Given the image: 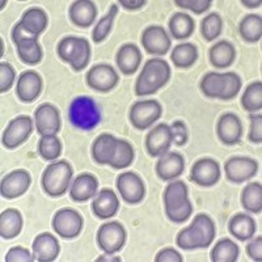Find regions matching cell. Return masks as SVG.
<instances>
[{
  "label": "cell",
  "instance_id": "5bb4252c",
  "mask_svg": "<svg viewBox=\"0 0 262 262\" xmlns=\"http://www.w3.org/2000/svg\"><path fill=\"white\" fill-rule=\"evenodd\" d=\"M86 84L97 92H109L118 84V74L109 64H97L86 74Z\"/></svg>",
  "mask_w": 262,
  "mask_h": 262
},
{
  "label": "cell",
  "instance_id": "7bdbcfd3",
  "mask_svg": "<svg viewBox=\"0 0 262 262\" xmlns=\"http://www.w3.org/2000/svg\"><path fill=\"white\" fill-rule=\"evenodd\" d=\"M222 29H223V20L217 13H211L206 16L201 24V33L206 41H214L215 38L221 36Z\"/></svg>",
  "mask_w": 262,
  "mask_h": 262
},
{
  "label": "cell",
  "instance_id": "ba28073f",
  "mask_svg": "<svg viewBox=\"0 0 262 262\" xmlns=\"http://www.w3.org/2000/svg\"><path fill=\"white\" fill-rule=\"evenodd\" d=\"M126 242V231L122 224L117 222L105 223L97 232L98 248L105 253L113 254L122 249Z\"/></svg>",
  "mask_w": 262,
  "mask_h": 262
},
{
  "label": "cell",
  "instance_id": "9c48e42d",
  "mask_svg": "<svg viewBox=\"0 0 262 262\" xmlns=\"http://www.w3.org/2000/svg\"><path fill=\"white\" fill-rule=\"evenodd\" d=\"M33 131V121L28 116L16 117L3 131L2 143L6 148L13 149L21 146L30 137Z\"/></svg>",
  "mask_w": 262,
  "mask_h": 262
},
{
  "label": "cell",
  "instance_id": "816d5d0a",
  "mask_svg": "<svg viewBox=\"0 0 262 262\" xmlns=\"http://www.w3.org/2000/svg\"><path fill=\"white\" fill-rule=\"evenodd\" d=\"M156 262H182L181 254L172 248H165L160 250L155 257Z\"/></svg>",
  "mask_w": 262,
  "mask_h": 262
},
{
  "label": "cell",
  "instance_id": "8992f818",
  "mask_svg": "<svg viewBox=\"0 0 262 262\" xmlns=\"http://www.w3.org/2000/svg\"><path fill=\"white\" fill-rule=\"evenodd\" d=\"M72 179V168L67 161H55L48 165L42 174V189L48 195L62 196L66 194Z\"/></svg>",
  "mask_w": 262,
  "mask_h": 262
},
{
  "label": "cell",
  "instance_id": "836d02e7",
  "mask_svg": "<svg viewBox=\"0 0 262 262\" xmlns=\"http://www.w3.org/2000/svg\"><path fill=\"white\" fill-rule=\"evenodd\" d=\"M17 49L18 58L21 62L27 64H37L42 59V50L38 45L37 38H27L23 41H18L15 43Z\"/></svg>",
  "mask_w": 262,
  "mask_h": 262
},
{
  "label": "cell",
  "instance_id": "7c38bea8",
  "mask_svg": "<svg viewBox=\"0 0 262 262\" xmlns=\"http://www.w3.org/2000/svg\"><path fill=\"white\" fill-rule=\"evenodd\" d=\"M117 189L126 203L137 205L142 202L146 194L144 184L137 173H121L117 179Z\"/></svg>",
  "mask_w": 262,
  "mask_h": 262
},
{
  "label": "cell",
  "instance_id": "d4e9b609",
  "mask_svg": "<svg viewBox=\"0 0 262 262\" xmlns=\"http://www.w3.org/2000/svg\"><path fill=\"white\" fill-rule=\"evenodd\" d=\"M119 209L118 196L111 189H102L92 202L93 214L100 219H109L114 216Z\"/></svg>",
  "mask_w": 262,
  "mask_h": 262
},
{
  "label": "cell",
  "instance_id": "60d3db41",
  "mask_svg": "<svg viewBox=\"0 0 262 262\" xmlns=\"http://www.w3.org/2000/svg\"><path fill=\"white\" fill-rule=\"evenodd\" d=\"M223 88V74L207 72L201 80V91L206 97L219 98Z\"/></svg>",
  "mask_w": 262,
  "mask_h": 262
},
{
  "label": "cell",
  "instance_id": "2e32d148",
  "mask_svg": "<svg viewBox=\"0 0 262 262\" xmlns=\"http://www.w3.org/2000/svg\"><path fill=\"white\" fill-rule=\"evenodd\" d=\"M34 123H36L37 133L42 137L57 135L60 128L59 112L51 104L39 105L34 113Z\"/></svg>",
  "mask_w": 262,
  "mask_h": 262
},
{
  "label": "cell",
  "instance_id": "681fc988",
  "mask_svg": "<svg viewBox=\"0 0 262 262\" xmlns=\"http://www.w3.org/2000/svg\"><path fill=\"white\" fill-rule=\"evenodd\" d=\"M34 261V257L30 254L28 249L23 247L11 248L8 253L6 254V262H32Z\"/></svg>",
  "mask_w": 262,
  "mask_h": 262
},
{
  "label": "cell",
  "instance_id": "83f0119b",
  "mask_svg": "<svg viewBox=\"0 0 262 262\" xmlns=\"http://www.w3.org/2000/svg\"><path fill=\"white\" fill-rule=\"evenodd\" d=\"M228 229L231 235L235 236L240 242H247L256 233V222L250 215L236 214L229 221Z\"/></svg>",
  "mask_w": 262,
  "mask_h": 262
},
{
  "label": "cell",
  "instance_id": "cb8c5ba5",
  "mask_svg": "<svg viewBox=\"0 0 262 262\" xmlns=\"http://www.w3.org/2000/svg\"><path fill=\"white\" fill-rule=\"evenodd\" d=\"M69 16L72 24L76 27L90 28L97 16V8L95 3L90 0H78L70 7Z\"/></svg>",
  "mask_w": 262,
  "mask_h": 262
},
{
  "label": "cell",
  "instance_id": "6da1fadb",
  "mask_svg": "<svg viewBox=\"0 0 262 262\" xmlns=\"http://www.w3.org/2000/svg\"><path fill=\"white\" fill-rule=\"evenodd\" d=\"M215 232V224L211 217L206 214H198L194 217L191 226L182 229L177 235L176 243L185 250L207 248L214 242Z\"/></svg>",
  "mask_w": 262,
  "mask_h": 262
},
{
  "label": "cell",
  "instance_id": "8fae6325",
  "mask_svg": "<svg viewBox=\"0 0 262 262\" xmlns=\"http://www.w3.org/2000/svg\"><path fill=\"white\" fill-rule=\"evenodd\" d=\"M258 164L256 160L245 156H235L224 164V172L228 181L233 184H242L256 176Z\"/></svg>",
  "mask_w": 262,
  "mask_h": 262
},
{
  "label": "cell",
  "instance_id": "9a60e30c",
  "mask_svg": "<svg viewBox=\"0 0 262 262\" xmlns=\"http://www.w3.org/2000/svg\"><path fill=\"white\" fill-rule=\"evenodd\" d=\"M142 46L151 55H165L170 49V38L163 27L152 25L142 33Z\"/></svg>",
  "mask_w": 262,
  "mask_h": 262
},
{
  "label": "cell",
  "instance_id": "4316f807",
  "mask_svg": "<svg viewBox=\"0 0 262 262\" xmlns=\"http://www.w3.org/2000/svg\"><path fill=\"white\" fill-rule=\"evenodd\" d=\"M117 140L111 134H101L92 144V158L97 164L109 165L117 147Z\"/></svg>",
  "mask_w": 262,
  "mask_h": 262
},
{
  "label": "cell",
  "instance_id": "277c9868",
  "mask_svg": "<svg viewBox=\"0 0 262 262\" xmlns=\"http://www.w3.org/2000/svg\"><path fill=\"white\" fill-rule=\"evenodd\" d=\"M69 119L79 130H93L101 122V112L93 98L79 96L74 98L69 107Z\"/></svg>",
  "mask_w": 262,
  "mask_h": 262
},
{
  "label": "cell",
  "instance_id": "3957f363",
  "mask_svg": "<svg viewBox=\"0 0 262 262\" xmlns=\"http://www.w3.org/2000/svg\"><path fill=\"white\" fill-rule=\"evenodd\" d=\"M165 215L173 223H184L190 217L193 206L188 198V186L184 181H173L163 194Z\"/></svg>",
  "mask_w": 262,
  "mask_h": 262
},
{
  "label": "cell",
  "instance_id": "b9f144b4",
  "mask_svg": "<svg viewBox=\"0 0 262 262\" xmlns=\"http://www.w3.org/2000/svg\"><path fill=\"white\" fill-rule=\"evenodd\" d=\"M117 13H118V7L116 4H113L111 7V9H109V12L106 13V16L100 18V21H98L97 25H96L92 32V39L95 43H100V42H102L106 38L107 34L111 33L112 27H113V21Z\"/></svg>",
  "mask_w": 262,
  "mask_h": 262
},
{
  "label": "cell",
  "instance_id": "bcb514c9",
  "mask_svg": "<svg viewBox=\"0 0 262 262\" xmlns=\"http://www.w3.org/2000/svg\"><path fill=\"white\" fill-rule=\"evenodd\" d=\"M174 3L181 8L189 9L195 15H202L211 7L212 2L210 0H176Z\"/></svg>",
  "mask_w": 262,
  "mask_h": 262
},
{
  "label": "cell",
  "instance_id": "f35d334b",
  "mask_svg": "<svg viewBox=\"0 0 262 262\" xmlns=\"http://www.w3.org/2000/svg\"><path fill=\"white\" fill-rule=\"evenodd\" d=\"M242 105L249 113L261 111L262 107V83L254 81L249 84L242 97Z\"/></svg>",
  "mask_w": 262,
  "mask_h": 262
},
{
  "label": "cell",
  "instance_id": "f907efd6",
  "mask_svg": "<svg viewBox=\"0 0 262 262\" xmlns=\"http://www.w3.org/2000/svg\"><path fill=\"white\" fill-rule=\"evenodd\" d=\"M247 254L253 259V261H262V237L257 236L253 242H250L247 245Z\"/></svg>",
  "mask_w": 262,
  "mask_h": 262
},
{
  "label": "cell",
  "instance_id": "7dc6e473",
  "mask_svg": "<svg viewBox=\"0 0 262 262\" xmlns=\"http://www.w3.org/2000/svg\"><path fill=\"white\" fill-rule=\"evenodd\" d=\"M250 130L249 140L254 144L262 143V116L261 114H252L250 116Z\"/></svg>",
  "mask_w": 262,
  "mask_h": 262
},
{
  "label": "cell",
  "instance_id": "e575fe53",
  "mask_svg": "<svg viewBox=\"0 0 262 262\" xmlns=\"http://www.w3.org/2000/svg\"><path fill=\"white\" fill-rule=\"evenodd\" d=\"M196 58H198V50L191 43L177 45L173 49L170 55V59L177 69H189L196 62Z\"/></svg>",
  "mask_w": 262,
  "mask_h": 262
},
{
  "label": "cell",
  "instance_id": "f546056e",
  "mask_svg": "<svg viewBox=\"0 0 262 262\" xmlns=\"http://www.w3.org/2000/svg\"><path fill=\"white\" fill-rule=\"evenodd\" d=\"M209 58L215 69H227L236 58V50L228 41H219L210 49Z\"/></svg>",
  "mask_w": 262,
  "mask_h": 262
},
{
  "label": "cell",
  "instance_id": "d6a6232c",
  "mask_svg": "<svg viewBox=\"0 0 262 262\" xmlns=\"http://www.w3.org/2000/svg\"><path fill=\"white\" fill-rule=\"evenodd\" d=\"M242 205L252 214H259L262 211V186L259 182H252L245 186L242 194Z\"/></svg>",
  "mask_w": 262,
  "mask_h": 262
},
{
  "label": "cell",
  "instance_id": "d6986e66",
  "mask_svg": "<svg viewBox=\"0 0 262 262\" xmlns=\"http://www.w3.org/2000/svg\"><path fill=\"white\" fill-rule=\"evenodd\" d=\"M216 133L219 139L227 146L240 143L243 137V126L238 117L233 113L223 114L217 121Z\"/></svg>",
  "mask_w": 262,
  "mask_h": 262
},
{
  "label": "cell",
  "instance_id": "ac0fdd59",
  "mask_svg": "<svg viewBox=\"0 0 262 262\" xmlns=\"http://www.w3.org/2000/svg\"><path fill=\"white\" fill-rule=\"evenodd\" d=\"M173 143L170 126L167 123H160L155 128H152L146 138V148L152 158L167 154Z\"/></svg>",
  "mask_w": 262,
  "mask_h": 262
},
{
  "label": "cell",
  "instance_id": "f6af8a7d",
  "mask_svg": "<svg viewBox=\"0 0 262 262\" xmlns=\"http://www.w3.org/2000/svg\"><path fill=\"white\" fill-rule=\"evenodd\" d=\"M16 79V72L9 63H0V92L6 93L12 88Z\"/></svg>",
  "mask_w": 262,
  "mask_h": 262
},
{
  "label": "cell",
  "instance_id": "484cf974",
  "mask_svg": "<svg viewBox=\"0 0 262 262\" xmlns=\"http://www.w3.org/2000/svg\"><path fill=\"white\" fill-rule=\"evenodd\" d=\"M142 62V54L138 46L126 43L117 53V66L125 75H133L139 69Z\"/></svg>",
  "mask_w": 262,
  "mask_h": 262
},
{
  "label": "cell",
  "instance_id": "e0dca14e",
  "mask_svg": "<svg viewBox=\"0 0 262 262\" xmlns=\"http://www.w3.org/2000/svg\"><path fill=\"white\" fill-rule=\"evenodd\" d=\"M190 180L200 186L209 188L221 180V167L212 159H201L191 167Z\"/></svg>",
  "mask_w": 262,
  "mask_h": 262
},
{
  "label": "cell",
  "instance_id": "52a82bcc",
  "mask_svg": "<svg viewBox=\"0 0 262 262\" xmlns=\"http://www.w3.org/2000/svg\"><path fill=\"white\" fill-rule=\"evenodd\" d=\"M163 109L156 100H143L135 102L130 109L128 118L138 130H147L161 117Z\"/></svg>",
  "mask_w": 262,
  "mask_h": 262
},
{
  "label": "cell",
  "instance_id": "44dd1931",
  "mask_svg": "<svg viewBox=\"0 0 262 262\" xmlns=\"http://www.w3.org/2000/svg\"><path fill=\"white\" fill-rule=\"evenodd\" d=\"M42 91L41 76L36 71H25L20 75L16 84V95L23 102H33Z\"/></svg>",
  "mask_w": 262,
  "mask_h": 262
},
{
  "label": "cell",
  "instance_id": "4fadbf2b",
  "mask_svg": "<svg viewBox=\"0 0 262 262\" xmlns=\"http://www.w3.org/2000/svg\"><path fill=\"white\" fill-rule=\"evenodd\" d=\"M32 184L30 174L24 169H17L3 177L0 184V194L7 200H15L24 195Z\"/></svg>",
  "mask_w": 262,
  "mask_h": 262
},
{
  "label": "cell",
  "instance_id": "4dcf8cb0",
  "mask_svg": "<svg viewBox=\"0 0 262 262\" xmlns=\"http://www.w3.org/2000/svg\"><path fill=\"white\" fill-rule=\"evenodd\" d=\"M20 23L28 32L38 37L39 33L43 32L48 27V15L41 8H29L23 15Z\"/></svg>",
  "mask_w": 262,
  "mask_h": 262
},
{
  "label": "cell",
  "instance_id": "603a6c76",
  "mask_svg": "<svg viewBox=\"0 0 262 262\" xmlns=\"http://www.w3.org/2000/svg\"><path fill=\"white\" fill-rule=\"evenodd\" d=\"M98 182L91 173H81L72 182L70 196L74 202H85L97 194Z\"/></svg>",
  "mask_w": 262,
  "mask_h": 262
},
{
  "label": "cell",
  "instance_id": "5b68a950",
  "mask_svg": "<svg viewBox=\"0 0 262 262\" xmlns=\"http://www.w3.org/2000/svg\"><path fill=\"white\" fill-rule=\"evenodd\" d=\"M57 51L60 59L70 63L74 71H83L90 62V42L81 37H64L58 43Z\"/></svg>",
  "mask_w": 262,
  "mask_h": 262
},
{
  "label": "cell",
  "instance_id": "11a10c76",
  "mask_svg": "<svg viewBox=\"0 0 262 262\" xmlns=\"http://www.w3.org/2000/svg\"><path fill=\"white\" fill-rule=\"evenodd\" d=\"M242 3L244 4L245 7H248V8H256V7L261 6V2H259V0H256V2H249V0H243Z\"/></svg>",
  "mask_w": 262,
  "mask_h": 262
},
{
  "label": "cell",
  "instance_id": "30bf717a",
  "mask_svg": "<svg viewBox=\"0 0 262 262\" xmlns=\"http://www.w3.org/2000/svg\"><path fill=\"white\" fill-rule=\"evenodd\" d=\"M53 228L63 238H75L80 235L83 228V217L72 209H62L54 215Z\"/></svg>",
  "mask_w": 262,
  "mask_h": 262
},
{
  "label": "cell",
  "instance_id": "f5cc1de1",
  "mask_svg": "<svg viewBox=\"0 0 262 262\" xmlns=\"http://www.w3.org/2000/svg\"><path fill=\"white\" fill-rule=\"evenodd\" d=\"M123 8L130 9V11H134V9H139L142 7H144L147 4L146 0H137V2H128V0H119L118 2Z\"/></svg>",
  "mask_w": 262,
  "mask_h": 262
},
{
  "label": "cell",
  "instance_id": "ee69618b",
  "mask_svg": "<svg viewBox=\"0 0 262 262\" xmlns=\"http://www.w3.org/2000/svg\"><path fill=\"white\" fill-rule=\"evenodd\" d=\"M240 90H242V80L235 72L223 74V88H222L221 96H219L221 100H224V101L232 100L237 96Z\"/></svg>",
  "mask_w": 262,
  "mask_h": 262
},
{
  "label": "cell",
  "instance_id": "ab89813d",
  "mask_svg": "<svg viewBox=\"0 0 262 262\" xmlns=\"http://www.w3.org/2000/svg\"><path fill=\"white\" fill-rule=\"evenodd\" d=\"M38 154L46 161L57 160L62 154V144L57 135H45L38 142Z\"/></svg>",
  "mask_w": 262,
  "mask_h": 262
},
{
  "label": "cell",
  "instance_id": "7402d4cb",
  "mask_svg": "<svg viewBox=\"0 0 262 262\" xmlns=\"http://www.w3.org/2000/svg\"><path fill=\"white\" fill-rule=\"evenodd\" d=\"M59 250V243L51 233H41L33 242V257L39 262L54 261Z\"/></svg>",
  "mask_w": 262,
  "mask_h": 262
},
{
  "label": "cell",
  "instance_id": "7a4b0ae2",
  "mask_svg": "<svg viewBox=\"0 0 262 262\" xmlns=\"http://www.w3.org/2000/svg\"><path fill=\"white\" fill-rule=\"evenodd\" d=\"M170 79V67L160 58L147 60L135 83V95L139 97L156 93Z\"/></svg>",
  "mask_w": 262,
  "mask_h": 262
},
{
  "label": "cell",
  "instance_id": "1f68e13d",
  "mask_svg": "<svg viewBox=\"0 0 262 262\" xmlns=\"http://www.w3.org/2000/svg\"><path fill=\"white\" fill-rule=\"evenodd\" d=\"M194 20L186 13H174L169 20V30L173 38L186 39L194 32Z\"/></svg>",
  "mask_w": 262,
  "mask_h": 262
},
{
  "label": "cell",
  "instance_id": "c3c4849f",
  "mask_svg": "<svg viewBox=\"0 0 262 262\" xmlns=\"http://www.w3.org/2000/svg\"><path fill=\"white\" fill-rule=\"evenodd\" d=\"M170 131H172L173 137V143L176 146H184L188 142V130H186V126L182 121L177 119L170 125Z\"/></svg>",
  "mask_w": 262,
  "mask_h": 262
},
{
  "label": "cell",
  "instance_id": "ffe728a7",
  "mask_svg": "<svg viewBox=\"0 0 262 262\" xmlns=\"http://www.w3.org/2000/svg\"><path fill=\"white\" fill-rule=\"evenodd\" d=\"M185 169L184 156L179 152H167L156 163V174L163 181H172L182 174Z\"/></svg>",
  "mask_w": 262,
  "mask_h": 262
},
{
  "label": "cell",
  "instance_id": "f1b7e54d",
  "mask_svg": "<svg viewBox=\"0 0 262 262\" xmlns=\"http://www.w3.org/2000/svg\"><path fill=\"white\" fill-rule=\"evenodd\" d=\"M23 229V216L16 209H7L0 215V236L6 240L15 238Z\"/></svg>",
  "mask_w": 262,
  "mask_h": 262
},
{
  "label": "cell",
  "instance_id": "8d00e7d4",
  "mask_svg": "<svg viewBox=\"0 0 262 262\" xmlns=\"http://www.w3.org/2000/svg\"><path fill=\"white\" fill-rule=\"evenodd\" d=\"M238 30L247 42H257L262 36V18L259 15H248L238 25Z\"/></svg>",
  "mask_w": 262,
  "mask_h": 262
},
{
  "label": "cell",
  "instance_id": "db71d44e",
  "mask_svg": "<svg viewBox=\"0 0 262 262\" xmlns=\"http://www.w3.org/2000/svg\"><path fill=\"white\" fill-rule=\"evenodd\" d=\"M97 262H121V258H118V257H109V256H100L97 259H96Z\"/></svg>",
  "mask_w": 262,
  "mask_h": 262
},
{
  "label": "cell",
  "instance_id": "d590c367",
  "mask_svg": "<svg viewBox=\"0 0 262 262\" xmlns=\"http://www.w3.org/2000/svg\"><path fill=\"white\" fill-rule=\"evenodd\" d=\"M238 257V247L231 238H222L211 250L212 262H235Z\"/></svg>",
  "mask_w": 262,
  "mask_h": 262
},
{
  "label": "cell",
  "instance_id": "74e56055",
  "mask_svg": "<svg viewBox=\"0 0 262 262\" xmlns=\"http://www.w3.org/2000/svg\"><path fill=\"white\" fill-rule=\"evenodd\" d=\"M134 160V149L127 140L118 139L117 140V147L114 151V155L112 158L111 165L114 169H125L128 165H131Z\"/></svg>",
  "mask_w": 262,
  "mask_h": 262
}]
</instances>
